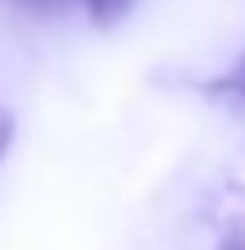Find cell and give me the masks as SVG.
<instances>
[{"label": "cell", "mask_w": 245, "mask_h": 250, "mask_svg": "<svg viewBox=\"0 0 245 250\" xmlns=\"http://www.w3.org/2000/svg\"><path fill=\"white\" fill-rule=\"evenodd\" d=\"M210 97H232V101H245V53L224 70V75H215V79H206L202 83Z\"/></svg>", "instance_id": "6da1fadb"}, {"label": "cell", "mask_w": 245, "mask_h": 250, "mask_svg": "<svg viewBox=\"0 0 245 250\" xmlns=\"http://www.w3.org/2000/svg\"><path fill=\"white\" fill-rule=\"evenodd\" d=\"M132 4H136V0H83L92 26H114V22H123V18L132 13Z\"/></svg>", "instance_id": "7a4b0ae2"}, {"label": "cell", "mask_w": 245, "mask_h": 250, "mask_svg": "<svg viewBox=\"0 0 245 250\" xmlns=\"http://www.w3.org/2000/svg\"><path fill=\"white\" fill-rule=\"evenodd\" d=\"M219 250H245V215H237V220L224 229V237H219Z\"/></svg>", "instance_id": "3957f363"}, {"label": "cell", "mask_w": 245, "mask_h": 250, "mask_svg": "<svg viewBox=\"0 0 245 250\" xmlns=\"http://www.w3.org/2000/svg\"><path fill=\"white\" fill-rule=\"evenodd\" d=\"M9 145H13V114L0 110V158L9 154Z\"/></svg>", "instance_id": "277c9868"}]
</instances>
